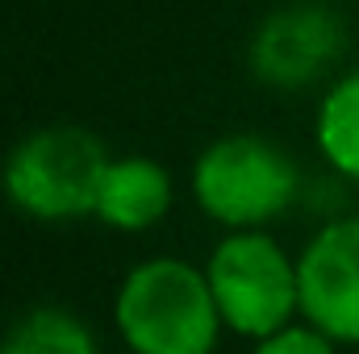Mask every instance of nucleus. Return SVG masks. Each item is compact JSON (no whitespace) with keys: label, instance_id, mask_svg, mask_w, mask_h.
<instances>
[{"label":"nucleus","instance_id":"nucleus-3","mask_svg":"<svg viewBox=\"0 0 359 354\" xmlns=\"http://www.w3.org/2000/svg\"><path fill=\"white\" fill-rule=\"evenodd\" d=\"M217 313L230 330L271 338L301 313L297 263L259 229H234L205 267Z\"/></svg>","mask_w":359,"mask_h":354},{"label":"nucleus","instance_id":"nucleus-9","mask_svg":"<svg viewBox=\"0 0 359 354\" xmlns=\"http://www.w3.org/2000/svg\"><path fill=\"white\" fill-rule=\"evenodd\" d=\"M318 146L343 171L359 179V71L334 84L318 113Z\"/></svg>","mask_w":359,"mask_h":354},{"label":"nucleus","instance_id":"nucleus-1","mask_svg":"<svg viewBox=\"0 0 359 354\" xmlns=\"http://www.w3.org/2000/svg\"><path fill=\"white\" fill-rule=\"evenodd\" d=\"M217 325L209 275L180 259L134 267L117 292V330L134 354H213Z\"/></svg>","mask_w":359,"mask_h":354},{"label":"nucleus","instance_id":"nucleus-6","mask_svg":"<svg viewBox=\"0 0 359 354\" xmlns=\"http://www.w3.org/2000/svg\"><path fill=\"white\" fill-rule=\"evenodd\" d=\"M334 50V25L322 13H284L255 42L259 76L280 88H301Z\"/></svg>","mask_w":359,"mask_h":354},{"label":"nucleus","instance_id":"nucleus-4","mask_svg":"<svg viewBox=\"0 0 359 354\" xmlns=\"http://www.w3.org/2000/svg\"><path fill=\"white\" fill-rule=\"evenodd\" d=\"M192 192L213 221L230 229H259L288 208L297 192V167L280 146L255 134H234L196 159Z\"/></svg>","mask_w":359,"mask_h":354},{"label":"nucleus","instance_id":"nucleus-7","mask_svg":"<svg viewBox=\"0 0 359 354\" xmlns=\"http://www.w3.org/2000/svg\"><path fill=\"white\" fill-rule=\"evenodd\" d=\"M172 208V176L155 159H113L100 196L96 217L113 229H151Z\"/></svg>","mask_w":359,"mask_h":354},{"label":"nucleus","instance_id":"nucleus-2","mask_svg":"<svg viewBox=\"0 0 359 354\" xmlns=\"http://www.w3.org/2000/svg\"><path fill=\"white\" fill-rule=\"evenodd\" d=\"M100 138L80 125H50L29 134L4 163L8 200L42 221H67L96 213V196L109 171Z\"/></svg>","mask_w":359,"mask_h":354},{"label":"nucleus","instance_id":"nucleus-8","mask_svg":"<svg viewBox=\"0 0 359 354\" xmlns=\"http://www.w3.org/2000/svg\"><path fill=\"white\" fill-rule=\"evenodd\" d=\"M0 354H96L88 325L63 309L25 313L0 342Z\"/></svg>","mask_w":359,"mask_h":354},{"label":"nucleus","instance_id":"nucleus-10","mask_svg":"<svg viewBox=\"0 0 359 354\" xmlns=\"http://www.w3.org/2000/svg\"><path fill=\"white\" fill-rule=\"evenodd\" d=\"M255 354H334L330 338L313 325H284L280 334L259 338Z\"/></svg>","mask_w":359,"mask_h":354},{"label":"nucleus","instance_id":"nucleus-5","mask_svg":"<svg viewBox=\"0 0 359 354\" xmlns=\"http://www.w3.org/2000/svg\"><path fill=\"white\" fill-rule=\"evenodd\" d=\"M301 313L330 342H359V217L326 225L297 263Z\"/></svg>","mask_w":359,"mask_h":354}]
</instances>
